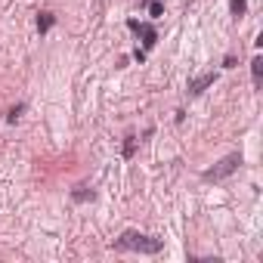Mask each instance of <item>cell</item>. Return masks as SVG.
I'll return each instance as SVG.
<instances>
[{
	"mask_svg": "<svg viewBox=\"0 0 263 263\" xmlns=\"http://www.w3.org/2000/svg\"><path fill=\"white\" fill-rule=\"evenodd\" d=\"M112 248L115 251H140V254H158L164 245H161V238H152V235H143L136 229H127L121 238L112 242Z\"/></svg>",
	"mask_w": 263,
	"mask_h": 263,
	"instance_id": "6da1fadb",
	"label": "cell"
},
{
	"mask_svg": "<svg viewBox=\"0 0 263 263\" xmlns=\"http://www.w3.org/2000/svg\"><path fill=\"white\" fill-rule=\"evenodd\" d=\"M238 164H242V155L238 152H232V155H226L217 167H211V170H204V180H223V177H229V174H235L238 170Z\"/></svg>",
	"mask_w": 263,
	"mask_h": 263,
	"instance_id": "7a4b0ae2",
	"label": "cell"
},
{
	"mask_svg": "<svg viewBox=\"0 0 263 263\" xmlns=\"http://www.w3.org/2000/svg\"><path fill=\"white\" fill-rule=\"evenodd\" d=\"M130 28H133L136 34H143L146 50H152L155 43H158V34H155V28H152V25H146V22H130Z\"/></svg>",
	"mask_w": 263,
	"mask_h": 263,
	"instance_id": "3957f363",
	"label": "cell"
},
{
	"mask_svg": "<svg viewBox=\"0 0 263 263\" xmlns=\"http://www.w3.org/2000/svg\"><path fill=\"white\" fill-rule=\"evenodd\" d=\"M214 81H217V75H201V77H195V81H189V93L198 96V93H204V90H208Z\"/></svg>",
	"mask_w": 263,
	"mask_h": 263,
	"instance_id": "277c9868",
	"label": "cell"
},
{
	"mask_svg": "<svg viewBox=\"0 0 263 263\" xmlns=\"http://www.w3.org/2000/svg\"><path fill=\"white\" fill-rule=\"evenodd\" d=\"M53 25H56V16H53V13H40V16H38V31H40V34L50 31Z\"/></svg>",
	"mask_w": 263,
	"mask_h": 263,
	"instance_id": "5b68a950",
	"label": "cell"
},
{
	"mask_svg": "<svg viewBox=\"0 0 263 263\" xmlns=\"http://www.w3.org/2000/svg\"><path fill=\"white\" fill-rule=\"evenodd\" d=\"M251 75H254V87H260V81H263V59L260 56L251 62Z\"/></svg>",
	"mask_w": 263,
	"mask_h": 263,
	"instance_id": "8992f818",
	"label": "cell"
},
{
	"mask_svg": "<svg viewBox=\"0 0 263 263\" xmlns=\"http://www.w3.org/2000/svg\"><path fill=\"white\" fill-rule=\"evenodd\" d=\"M149 16H152V19L164 16V3H161V0H149Z\"/></svg>",
	"mask_w": 263,
	"mask_h": 263,
	"instance_id": "52a82bcc",
	"label": "cell"
},
{
	"mask_svg": "<svg viewBox=\"0 0 263 263\" xmlns=\"http://www.w3.org/2000/svg\"><path fill=\"white\" fill-rule=\"evenodd\" d=\"M229 9H232V16H245L248 0H229Z\"/></svg>",
	"mask_w": 263,
	"mask_h": 263,
	"instance_id": "ba28073f",
	"label": "cell"
},
{
	"mask_svg": "<svg viewBox=\"0 0 263 263\" xmlns=\"http://www.w3.org/2000/svg\"><path fill=\"white\" fill-rule=\"evenodd\" d=\"M136 152V136H127V143H124V158H130Z\"/></svg>",
	"mask_w": 263,
	"mask_h": 263,
	"instance_id": "9c48e42d",
	"label": "cell"
},
{
	"mask_svg": "<svg viewBox=\"0 0 263 263\" xmlns=\"http://www.w3.org/2000/svg\"><path fill=\"white\" fill-rule=\"evenodd\" d=\"M72 198H75V201H87V198H93V192H87V189H77Z\"/></svg>",
	"mask_w": 263,
	"mask_h": 263,
	"instance_id": "30bf717a",
	"label": "cell"
},
{
	"mask_svg": "<svg viewBox=\"0 0 263 263\" xmlns=\"http://www.w3.org/2000/svg\"><path fill=\"white\" fill-rule=\"evenodd\" d=\"M22 112H25V106H16L13 112H9V124H16V121H19V115H22Z\"/></svg>",
	"mask_w": 263,
	"mask_h": 263,
	"instance_id": "8fae6325",
	"label": "cell"
}]
</instances>
